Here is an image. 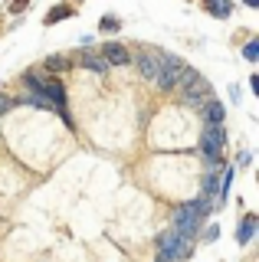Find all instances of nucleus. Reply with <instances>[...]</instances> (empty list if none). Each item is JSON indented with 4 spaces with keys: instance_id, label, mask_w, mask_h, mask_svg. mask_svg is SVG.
<instances>
[{
    "instance_id": "nucleus-1",
    "label": "nucleus",
    "mask_w": 259,
    "mask_h": 262,
    "mask_svg": "<svg viewBox=\"0 0 259 262\" xmlns=\"http://www.w3.org/2000/svg\"><path fill=\"white\" fill-rule=\"evenodd\" d=\"M223 144H226L223 125H207L204 135H200V154H204V161L210 164V167H220V164H223V158H220Z\"/></svg>"
},
{
    "instance_id": "nucleus-2",
    "label": "nucleus",
    "mask_w": 259,
    "mask_h": 262,
    "mask_svg": "<svg viewBox=\"0 0 259 262\" xmlns=\"http://www.w3.org/2000/svg\"><path fill=\"white\" fill-rule=\"evenodd\" d=\"M184 72V59L174 53H161V76H158V85L164 89V92H171L177 89V79H181Z\"/></svg>"
},
{
    "instance_id": "nucleus-3",
    "label": "nucleus",
    "mask_w": 259,
    "mask_h": 262,
    "mask_svg": "<svg viewBox=\"0 0 259 262\" xmlns=\"http://www.w3.org/2000/svg\"><path fill=\"white\" fill-rule=\"evenodd\" d=\"M174 229L181 236H187V239H193L197 236V229H200V216L190 210V203H184V207H177L174 210Z\"/></svg>"
},
{
    "instance_id": "nucleus-4",
    "label": "nucleus",
    "mask_w": 259,
    "mask_h": 262,
    "mask_svg": "<svg viewBox=\"0 0 259 262\" xmlns=\"http://www.w3.org/2000/svg\"><path fill=\"white\" fill-rule=\"evenodd\" d=\"M181 102L190 105V108H204V105L210 102V82L207 79H197L193 85L181 89Z\"/></svg>"
},
{
    "instance_id": "nucleus-5",
    "label": "nucleus",
    "mask_w": 259,
    "mask_h": 262,
    "mask_svg": "<svg viewBox=\"0 0 259 262\" xmlns=\"http://www.w3.org/2000/svg\"><path fill=\"white\" fill-rule=\"evenodd\" d=\"M135 66H138L141 79H148V82H158V76H161V53H158V49L138 53V56H135Z\"/></svg>"
},
{
    "instance_id": "nucleus-6",
    "label": "nucleus",
    "mask_w": 259,
    "mask_h": 262,
    "mask_svg": "<svg viewBox=\"0 0 259 262\" xmlns=\"http://www.w3.org/2000/svg\"><path fill=\"white\" fill-rule=\"evenodd\" d=\"M102 59L109 66H128V62H132V53H128L121 43H105L102 46Z\"/></svg>"
},
{
    "instance_id": "nucleus-7",
    "label": "nucleus",
    "mask_w": 259,
    "mask_h": 262,
    "mask_svg": "<svg viewBox=\"0 0 259 262\" xmlns=\"http://www.w3.org/2000/svg\"><path fill=\"white\" fill-rule=\"evenodd\" d=\"M82 69H89V72H95V76H105L109 72V62L102 59L99 53H79V59H76Z\"/></svg>"
},
{
    "instance_id": "nucleus-8",
    "label": "nucleus",
    "mask_w": 259,
    "mask_h": 262,
    "mask_svg": "<svg viewBox=\"0 0 259 262\" xmlns=\"http://www.w3.org/2000/svg\"><path fill=\"white\" fill-rule=\"evenodd\" d=\"M256 229H259V220H256V216H246V220H243V223H240V233H236L240 246H249V243H253Z\"/></svg>"
},
{
    "instance_id": "nucleus-9",
    "label": "nucleus",
    "mask_w": 259,
    "mask_h": 262,
    "mask_svg": "<svg viewBox=\"0 0 259 262\" xmlns=\"http://www.w3.org/2000/svg\"><path fill=\"white\" fill-rule=\"evenodd\" d=\"M204 112H207V125H223V118H226V108H223V102L210 98V102L204 105Z\"/></svg>"
},
{
    "instance_id": "nucleus-10",
    "label": "nucleus",
    "mask_w": 259,
    "mask_h": 262,
    "mask_svg": "<svg viewBox=\"0 0 259 262\" xmlns=\"http://www.w3.org/2000/svg\"><path fill=\"white\" fill-rule=\"evenodd\" d=\"M69 66H72V59H66V56H46V59H43L46 72H66Z\"/></svg>"
},
{
    "instance_id": "nucleus-11",
    "label": "nucleus",
    "mask_w": 259,
    "mask_h": 262,
    "mask_svg": "<svg viewBox=\"0 0 259 262\" xmlns=\"http://www.w3.org/2000/svg\"><path fill=\"white\" fill-rule=\"evenodd\" d=\"M200 76H197V69H190V66H184V72H181V79H177V89H187V85H193Z\"/></svg>"
},
{
    "instance_id": "nucleus-12",
    "label": "nucleus",
    "mask_w": 259,
    "mask_h": 262,
    "mask_svg": "<svg viewBox=\"0 0 259 262\" xmlns=\"http://www.w3.org/2000/svg\"><path fill=\"white\" fill-rule=\"evenodd\" d=\"M200 184H204V196H213V193H217V187H220V180H217V174H210V170H207Z\"/></svg>"
},
{
    "instance_id": "nucleus-13",
    "label": "nucleus",
    "mask_w": 259,
    "mask_h": 262,
    "mask_svg": "<svg viewBox=\"0 0 259 262\" xmlns=\"http://www.w3.org/2000/svg\"><path fill=\"white\" fill-rule=\"evenodd\" d=\"M243 59H249V62L259 59V39H249V43L243 46Z\"/></svg>"
},
{
    "instance_id": "nucleus-14",
    "label": "nucleus",
    "mask_w": 259,
    "mask_h": 262,
    "mask_svg": "<svg viewBox=\"0 0 259 262\" xmlns=\"http://www.w3.org/2000/svg\"><path fill=\"white\" fill-rule=\"evenodd\" d=\"M69 13H72V7H56V10L46 13V23H59V20H66Z\"/></svg>"
},
{
    "instance_id": "nucleus-15",
    "label": "nucleus",
    "mask_w": 259,
    "mask_h": 262,
    "mask_svg": "<svg viewBox=\"0 0 259 262\" xmlns=\"http://www.w3.org/2000/svg\"><path fill=\"white\" fill-rule=\"evenodd\" d=\"M210 10H213V16H230V0H213V4H210Z\"/></svg>"
},
{
    "instance_id": "nucleus-16",
    "label": "nucleus",
    "mask_w": 259,
    "mask_h": 262,
    "mask_svg": "<svg viewBox=\"0 0 259 262\" xmlns=\"http://www.w3.org/2000/svg\"><path fill=\"white\" fill-rule=\"evenodd\" d=\"M99 27H102V30H118V16H102Z\"/></svg>"
},
{
    "instance_id": "nucleus-17",
    "label": "nucleus",
    "mask_w": 259,
    "mask_h": 262,
    "mask_svg": "<svg viewBox=\"0 0 259 262\" xmlns=\"http://www.w3.org/2000/svg\"><path fill=\"white\" fill-rule=\"evenodd\" d=\"M213 239H220V226H207V243H213Z\"/></svg>"
},
{
    "instance_id": "nucleus-18",
    "label": "nucleus",
    "mask_w": 259,
    "mask_h": 262,
    "mask_svg": "<svg viewBox=\"0 0 259 262\" xmlns=\"http://www.w3.org/2000/svg\"><path fill=\"white\" fill-rule=\"evenodd\" d=\"M10 108H13V105H10V98H7V95H0V115H7Z\"/></svg>"
},
{
    "instance_id": "nucleus-19",
    "label": "nucleus",
    "mask_w": 259,
    "mask_h": 262,
    "mask_svg": "<svg viewBox=\"0 0 259 262\" xmlns=\"http://www.w3.org/2000/svg\"><path fill=\"white\" fill-rule=\"evenodd\" d=\"M243 4H246V7H259V0H243Z\"/></svg>"
},
{
    "instance_id": "nucleus-20",
    "label": "nucleus",
    "mask_w": 259,
    "mask_h": 262,
    "mask_svg": "<svg viewBox=\"0 0 259 262\" xmlns=\"http://www.w3.org/2000/svg\"><path fill=\"white\" fill-rule=\"evenodd\" d=\"M204 4H213V0H204Z\"/></svg>"
},
{
    "instance_id": "nucleus-21",
    "label": "nucleus",
    "mask_w": 259,
    "mask_h": 262,
    "mask_svg": "<svg viewBox=\"0 0 259 262\" xmlns=\"http://www.w3.org/2000/svg\"><path fill=\"white\" fill-rule=\"evenodd\" d=\"M0 223H4V216H0Z\"/></svg>"
}]
</instances>
